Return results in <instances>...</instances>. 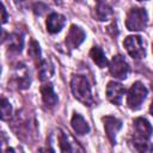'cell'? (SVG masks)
Returning <instances> with one entry per match:
<instances>
[{
  "mask_svg": "<svg viewBox=\"0 0 153 153\" xmlns=\"http://www.w3.org/2000/svg\"><path fill=\"white\" fill-rule=\"evenodd\" d=\"M1 102H2V103H1V118H2V120H6V118H8V117L11 116L12 108H11V105H10V103L7 102L6 98H2Z\"/></svg>",
  "mask_w": 153,
  "mask_h": 153,
  "instance_id": "obj_18",
  "label": "cell"
},
{
  "mask_svg": "<svg viewBox=\"0 0 153 153\" xmlns=\"http://www.w3.org/2000/svg\"><path fill=\"white\" fill-rule=\"evenodd\" d=\"M147 24V12L145 8L134 7L129 11L127 16L126 25L130 31H140L146 27Z\"/></svg>",
  "mask_w": 153,
  "mask_h": 153,
  "instance_id": "obj_3",
  "label": "cell"
},
{
  "mask_svg": "<svg viewBox=\"0 0 153 153\" xmlns=\"http://www.w3.org/2000/svg\"><path fill=\"white\" fill-rule=\"evenodd\" d=\"M23 38L18 33H12L8 36V48L14 51H20L23 48Z\"/></svg>",
  "mask_w": 153,
  "mask_h": 153,
  "instance_id": "obj_15",
  "label": "cell"
},
{
  "mask_svg": "<svg viewBox=\"0 0 153 153\" xmlns=\"http://www.w3.org/2000/svg\"><path fill=\"white\" fill-rule=\"evenodd\" d=\"M139 1H145V0H139Z\"/></svg>",
  "mask_w": 153,
  "mask_h": 153,
  "instance_id": "obj_22",
  "label": "cell"
},
{
  "mask_svg": "<svg viewBox=\"0 0 153 153\" xmlns=\"http://www.w3.org/2000/svg\"><path fill=\"white\" fill-rule=\"evenodd\" d=\"M6 22V10H5V6L2 7V23Z\"/></svg>",
  "mask_w": 153,
  "mask_h": 153,
  "instance_id": "obj_19",
  "label": "cell"
},
{
  "mask_svg": "<svg viewBox=\"0 0 153 153\" xmlns=\"http://www.w3.org/2000/svg\"><path fill=\"white\" fill-rule=\"evenodd\" d=\"M71 88L74 94V97L84 103L85 105H91L93 102L92 93H91V86L88 84V80L82 75H73L71 81Z\"/></svg>",
  "mask_w": 153,
  "mask_h": 153,
  "instance_id": "obj_2",
  "label": "cell"
},
{
  "mask_svg": "<svg viewBox=\"0 0 153 153\" xmlns=\"http://www.w3.org/2000/svg\"><path fill=\"white\" fill-rule=\"evenodd\" d=\"M134 129H135V136H134V147L136 151L140 152H149L153 149L152 145L147 142L152 134V126L149 122L145 118H135L134 120Z\"/></svg>",
  "mask_w": 153,
  "mask_h": 153,
  "instance_id": "obj_1",
  "label": "cell"
},
{
  "mask_svg": "<svg viewBox=\"0 0 153 153\" xmlns=\"http://www.w3.org/2000/svg\"><path fill=\"white\" fill-rule=\"evenodd\" d=\"M97 1H99V2H102V1H103V0H97Z\"/></svg>",
  "mask_w": 153,
  "mask_h": 153,
  "instance_id": "obj_21",
  "label": "cell"
},
{
  "mask_svg": "<svg viewBox=\"0 0 153 153\" xmlns=\"http://www.w3.org/2000/svg\"><path fill=\"white\" fill-rule=\"evenodd\" d=\"M72 127L74 129V131L79 135H84L86 133H88L90 127L87 124V122L84 120V117L79 114H75L72 118Z\"/></svg>",
  "mask_w": 153,
  "mask_h": 153,
  "instance_id": "obj_12",
  "label": "cell"
},
{
  "mask_svg": "<svg viewBox=\"0 0 153 153\" xmlns=\"http://www.w3.org/2000/svg\"><path fill=\"white\" fill-rule=\"evenodd\" d=\"M104 121V128H105V133L110 140V142L112 145L116 143V134L117 131L121 129L122 127V122L115 117H111V116H106L103 118Z\"/></svg>",
  "mask_w": 153,
  "mask_h": 153,
  "instance_id": "obj_8",
  "label": "cell"
},
{
  "mask_svg": "<svg viewBox=\"0 0 153 153\" xmlns=\"http://www.w3.org/2000/svg\"><path fill=\"white\" fill-rule=\"evenodd\" d=\"M126 90L123 87V85L118 84V82H115V81H111L108 84V87H106V96H108V99L115 104V105H120L121 102H122V98H123V94H124Z\"/></svg>",
  "mask_w": 153,
  "mask_h": 153,
  "instance_id": "obj_7",
  "label": "cell"
},
{
  "mask_svg": "<svg viewBox=\"0 0 153 153\" xmlns=\"http://www.w3.org/2000/svg\"><path fill=\"white\" fill-rule=\"evenodd\" d=\"M65 17L59 13H51L47 19V29L50 33H57L65 25Z\"/></svg>",
  "mask_w": 153,
  "mask_h": 153,
  "instance_id": "obj_10",
  "label": "cell"
},
{
  "mask_svg": "<svg viewBox=\"0 0 153 153\" xmlns=\"http://www.w3.org/2000/svg\"><path fill=\"white\" fill-rule=\"evenodd\" d=\"M149 111H151V114L153 115V102H152V104H151V108H149Z\"/></svg>",
  "mask_w": 153,
  "mask_h": 153,
  "instance_id": "obj_20",
  "label": "cell"
},
{
  "mask_svg": "<svg viewBox=\"0 0 153 153\" xmlns=\"http://www.w3.org/2000/svg\"><path fill=\"white\" fill-rule=\"evenodd\" d=\"M112 14V10L110 6L105 5V4H99L96 8H94V16L98 20L103 22V20H106Z\"/></svg>",
  "mask_w": 153,
  "mask_h": 153,
  "instance_id": "obj_14",
  "label": "cell"
},
{
  "mask_svg": "<svg viewBox=\"0 0 153 153\" xmlns=\"http://www.w3.org/2000/svg\"><path fill=\"white\" fill-rule=\"evenodd\" d=\"M123 45L126 47L128 54L133 59L139 60L145 56V47H143V42L140 36H128L124 39Z\"/></svg>",
  "mask_w": 153,
  "mask_h": 153,
  "instance_id": "obj_5",
  "label": "cell"
},
{
  "mask_svg": "<svg viewBox=\"0 0 153 153\" xmlns=\"http://www.w3.org/2000/svg\"><path fill=\"white\" fill-rule=\"evenodd\" d=\"M90 56H91V59L93 60V62H94L96 65H98L100 68L106 67L108 60H106V57H105L103 50H102L99 47H93V48L91 49V51H90Z\"/></svg>",
  "mask_w": 153,
  "mask_h": 153,
  "instance_id": "obj_13",
  "label": "cell"
},
{
  "mask_svg": "<svg viewBox=\"0 0 153 153\" xmlns=\"http://www.w3.org/2000/svg\"><path fill=\"white\" fill-rule=\"evenodd\" d=\"M55 1H57V0H55Z\"/></svg>",
  "mask_w": 153,
  "mask_h": 153,
  "instance_id": "obj_24",
  "label": "cell"
},
{
  "mask_svg": "<svg viewBox=\"0 0 153 153\" xmlns=\"http://www.w3.org/2000/svg\"><path fill=\"white\" fill-rule=\"evenodd\" d=\"M41 93H42V98L43 102L47 106L53 108L54 105H56L57 103V96L54 92V88L51 86V84H44L41 87Z\"/></svg>",
  "mask_w": 153,
  "mask_h": 153,
  "instance_id": "obj_11",
  "label": "cell"
},
{
  "mask_svg": "<svg viewBox=\"0 0 153 153\" xmlns=\"http://www.w3.org/2000/svg\"><path fill=\"white\" fill-rule=\"evenodd\" d=\"M146 96H147V88L143 86V84H141L140 81L134 82L128 91V96H127L128 106L133 110L139 109L142 102L145 100Z\"/></svg>",
  "mask_w": 153,
  "mask_h": 153,
  "instance_id": "obj_4",
  "label": "cell"
},
{
  "mask_svg": "<svg viewBox=\"0 0 153 153\" xmlns=\"http://www.w3.org/2000/svg\"><path fill=\"white\" fill-rule=\"evenodd\" d=\"M110 74L117 79H126L129 72V66L121 55H116L111 59L109 65Z\"/></svg>",
  "mask_w": 153,
  "mask_h": 153,
  "instance_id": "obj_6",
  "label": "cell"
},
{
  "mask_svg": "<svg viewBox=\"0 0 153 153\" xmlns=\"http://www.w3.org/2000/svg\"><path fill=\"white\" fill-rule=\"evenodd\" d=\"M85 39V32L76 25H72L69 31H68V35H67V38H66V43L69 48H76L79 47L82 41Z\"/></svg>",
  "mask_w": 153,
  "mask_h": 153,
  "instance_id": "obj_9",
  "label": "cell"
},
{
  "mask_svg": "<svg viewBox=\"0 0 153 153\" xmlns=\"http://www.w3.org/2000/svg\"><path fill=\"white\" fill-rule=\"evenodd\" d=\"M78 1H82V0H78Z\"/></svg>",
  "mask_w": 153,
  "mask_h": 153,
  "instance_id": "obj_23",
  "label": "cell"
},
{
  "mask_svg": "<svg viewBox=\"0 0 153 153\" xmlns=\"http://www.w3.org/2000/svg\"><path fill=\"white\" fill-rule=\"evenodd\" d=\"M29 55L32 57V59H35V60H41L39 57H41V50H39V45L35 42V41H31V43H30V47H29Z\"/></svg>",
  "mask_w": 153,
  "mask_h": 153,
  "instance_id": "obj_17",
  "label": "cell"
},
{
  "mask_svg": "<svg viewBox=\"0 0 153 153\" xmlns=\"http://www.w3.org/2000/svg\"><path fill=\"white\" fill-rule=\"evenodd\" d=\"M59 142H60V146H61V151L62 152H72V147H71V143L68 142V137L67 135L59 130Z\"/></svg>",
  "mask_w": 153,
  "mask_h": 153,
  "instance_id": "obj_16",
  "label": "cell"
}]
</instances>
